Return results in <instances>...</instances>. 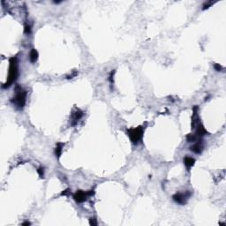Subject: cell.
I'll return each mask as SVG.
<instances>
[{
	"label": "cell",
	"instance_id": "6da1fadb",
	"mask_svg": "<svg viewBox=\"0 0 226 226\" xmlns=\"http://www.w3.org/2000/svg\"><path fill=\"white\" fill-rule=\"evenodd\" d=\"M9 63H10V66H9V72H8V78H7L6 82L3 85L4 88H6V87H9L10 86H12L17 80L18 75H19L17 57H13L12 58H10Z\"/></svg>",
	"mask_w": 226,
	"mask_h": 226
},
{
	"label": "cell",
	"instance_id": "7a4b0ae2",
	"mask_svg": "<svg viewBox=\"0 0 226 226\" xmlns=\"http://www.w3.org/2000/svg\"><path fill=\"white\" fill-rule=\"evenodd\" d=\"M15 96L12 98L11 102L16 106L17 109L19 110H22L25 104H26V99H27V91L24 90L23 88L17 85L15 87Z\"/></svg>",
	"mask_w": 226,
	"mask_h": 226
},
{
	"label": "cell",
	"instance_id": "3957f363",
	"mask_svg": "<svg viewBox=\"0 0 226 226\" xmlns=\"http://www.w3.org/2000/svg\"><path fill=\"white\" fill-rule=\"evenodd\" d=\"M143 133H144V128L142 125H140L136 128H131L127 130V133H128L129 138L132 141L133 144H138L143 137Z\"/></svg>",
	"mask_w": 226,
	"mask_h": 226
},
{
	"label": "cell",
	"instance_id": "277c9868",
	"mask_svg": "<svg viewBox=\"0 0 226 226\" xmlns=\"http://www.w3.org/2000/svg\"><path fill=\"white\" fill-rule=\"evenodd\" d=\"M94 193H95L94 190H90L88 192H84V191H81V190H79V191H77L74 193L73 199L78 203H82V202L86 201L87 199L89 197V196L94 195Z\"/></svg>",
	"mask_w": 226,
	"mask_h": 226
},
{
	"label": "cell",
	"instance_id": "5b68a950",
	"mask_svg": "<svg viewBox=\"0 0 226 226\" xmlns=\"http://www.w3.org/2000/svg\"><path fill=\"white\" fill-rule=\"evenodd\" d=\"M191 195H192V193L187 191L185 193H176V194H174L172 196V198L177 203L181 204V205H185Z\"/></svg>",
	"mask_w": 226,
	"mask_h": 226
},
{
	"label": "cell",
	"instance_id": "8992f818",
	"mask_svg": "<svg viewBox=\"0 0 226 226\" xmlns=\"http://www.w3.org/2000/svg\"><path fill=\"white\" fill-rule=\"evenodd\" d=\"M190 149L195 154H201L204 149V143L202 139H199L192 147H190Z\"/></svg>",
	"mask_w": 226,
	"mask_h": 226
},
{
	"label": "cell",
	"instance_id": "52a82bcc",
	"mask_svg": "<svg viewBox=\"0 0 226 226\" xmlns=\"http://www.w3.org/2000/svg\"><path fill=\"white\" fill-rule=\"evenodd\" d=\"M83 116V112L81 110H76L72 114V125H75L77 122L80 120Z\"/></svg>",
	"mask_w": 226,
	"mask_h": 226
},
{
	"label": "cell",
	"instance_id": "ba28073f",
	"mask_svg": "<svg viewBox=\"0 0 226 226\" xmlns=\"http://www.w3.org/2000/svg\"><path fill=\"white\" fill-rule=\"evenodd\" d=\"M195 127H197V131H196V135H197L199 138H201L202 136H204V135H208V134H209V132L207 131L205 129V127L203 126V125L201 124V123H198L197 124V125H196Z\"/></svg>",
	"mask_w": 226,
	"mask_h": 226
},
{
	"label": "cell",
	"instance_id": "9c48e42d",
	"mask_svg": "<svg viewBox=\"0 0 226 226\" xmlns=\"http://www.w3.org/2000/svg\"><path fill=\"white\" fill-rule=\"evenodd\" d=\"M184 163L185 165L186 166V168L187 169H190L194 165L195 163V160L193 158V157H190V156H185L184 158Z\"/></svg>",
	"mask_w": 226,
	"mask_h": 226
},
{
	"label": "cell",
	"instance_id": "30bf717a",
	"mask_svg": "<svg viewBox=\"0 0 226 226\" xmlns=\"http://www.w3.org/2000/svg\"><path fill=\"white\" fill-rule=\"evenodd\" d=\"M65 144L62 143V142H57V146H56V149H55V155L57 158H59L61 154H62V150H63V148H64Z\"/></svg>",
	"mask_w": 226,
	"mask_h": 226
},
{
	"label": "cell",
	"instance_id": "8fae6325",
	"mask_svg": "<svg viewBox=\"0 0 226 226\" xmlns=\"http://www.w3.org/2000/svg\"><path fill=\"white\" fill-rule=\"evenodd\" d=\"M29 59H30L31 63H35L38 59V51L35 50V49H32L30 54H29Z\"/></svg>",
	"mask_w": 226,
	"mask_h": 226
},
{
	"label": "cell",
	"instance_id": "7c38bea8",
	"mask_svg": "<svg viewBox=\"0 0 226 226\" xmlns=\"http://www.w3.org/2000/svg\"><path fill=\"white\" fill-rule=\"evenodd\" d=\"M199 139V137L196 135V134H193V133H189L187 134V136H186V141H187L188 142H195V141H197Z\"/></svg>",
	"mask_w": 226,
	"mask_h": 226
},
{
	"label": "cell",
	"instance_id": "4fadbf2b",
	"mask_svg": "<svg viewBox=\"0 0 226 226\" xmlns=\"http://www.w3.org/2000/svg\"><path fill=\"white\" fill-rule=\"evenodd\" d=\"M37 171V173L39 175V177H40L41 179H43L44 178V168L43 167H39V168L36 170Z\"/></svg>",
	"mask_w": 226,
	"mask_h": 226
},
{
	"label": "cell",
	"instance_id": "5bb4252c",
	"mask_svg": "<svg viewBox=\"0 0 226 226\" xmlns=\"http://www.w3.org/2000/svg\"><path fill=\"white\" fill-rule=\"evenodd\" d=\"M213 4H214V2H212V1H208V2L204 3L203 5H202V10H206V9L209 8Z\"/></svg>",
	"mask_w": 226,
	"mask_h": 226
},
{
	"label": "cell",
	"instance_id": "9a60e30c",
	"mask_svg": "<svg viewBox=\"0 0 226 226\" xmlns=\"http://www.w3.org/2000/svg\"><path fill=\"white\" fill-rule=\"evenodd\" d=\"M89 224L92 225V226H96L98 223H97V220L95 217H90L89 218Z\"/></svg>",
	"mask_w": 226,
	"mask_h": 226
},
{
	"label": "cell",
	"instance_id": "2e32d148",
	"mask_svg": "<svg viewBox=\"0 0 226 226\" xmlns=\"http://www.w3.org/2000/svg\"><path fill=\"white\" fill-rule=\"evenodd\" d=\"M214 67H215V69L217 70V72H222L223 70V67L221 65H219V64H215Z\"/></svg>",
	"mask_w": 226,
	"mask_h": 226
},
{
	"label": "cell",
	"instance_id": "e0dca14e",
	"mask_svg": "<svg viewBox=\"0 0 226 226\" xmlns=\"http://www.w3.org/2000/svg\"><path fill=\"white\" fill-rule=\"evenodd\" d=\"M114 74H115V70L111 71V74H110V76H109V81H110L111 84H113V83H114V79H113Z\"/></svg>",
	"mask_w": 226,
	"mask_h": 226
},
{
	"label": "cell",
	"instance_id": "ac0fdd59",
	"mask_svg": "<svg viewBox=\"0 0 226 226\" xmlns=\"http://www.w3.org/2000/svg\"><path fill=\"white\" fill-rule=\"evenodd\" d=\"M24 32L25 34H30L31 33V27L29 26V25H26L25 26V28H24Z\"/></svg>",
	"mask_w": 226,
	"mask_h": 226
},
{
	"label": "cell",
	"instance_id": "d6986e66",
	"mask_svg": "<svg viewBox=\"0 0 226 226\" xmlns=\"http://www.w3.org/2000/svg\"><path fill=\"white\" fill-rule=\"evenodd\" d=\"M70 193V189L69 188H67L65 190H64L62 193H61V196H68Z\"/></svg>",
	"mask_w": 226,
	"mask_h": 226
},
{
	"label": "cell",
	"instance_id": "ffe728a7",
	"mask_svg": "<svg viewBox=\"0 0 226 226\" xmlns=\"http://www.w3.org/2000/svg\"><path fill=\"white\" fill-rule=\"evenodd\" d=\"M30 224H31V223H29V222H25V223H22V225H30Z\"/></svg>",
	"mask_w": 226,
	"mask_h": 226
}]
</instances>
